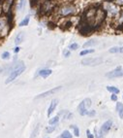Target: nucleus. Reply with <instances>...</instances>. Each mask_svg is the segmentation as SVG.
Instances as JSON below:
<instances>
[{
	"mask_svg": "<svg viewBox=\"0 0 123 138\" xmlns=\"http://www.w3.org/2000/svg\"><path fill=\"white\" fill-rule=\"evenodd\" d=\"M25 70V65L22 61L20 62H16L12 65V70L10 72V76L8 77V79L5 81V84H9L13 82L17 76H20L22 72Z\"/></svg>",
	"mask_w": 123,
	"mask_h": 138,
	"instance_id": "obj_1",
	"label": "nucleus"
},
{
	"mask_svg": "<svg viewBox=\"0 0 123 138\" xmlns=\"http://www.w3.org/2000/svg\"><path fill=\"white\" fill-rule=\"evenodd\" d=\"M103 63L102 57H87L81 60V64L85 66H97Z\"/></svg>",
	"mask_w": 123,
	"mask_h": 138,
	"instance_id": "obj_2",
	"label": "nucleus"
},
{
	"mask_svg": "<svg viewBox=\"0 0 123 138\" xmlns=\"http://www.w3.org/2000/svg\"><path fill=\"white\" fill-rule=\"evenodd\" d=\"M75 12H76V8L73 5H65L60 8L59 14L61 16H63V17H67V16H70V15L74 14Z\"/></svg>",
	"mask_w": 123,
	"mask_h": 138,
	"instance_id": "obj_3",
	"label": "nucleus"
},
{
	"mask_svg": "<svg viewBox=\"0 0 123 138\" xmlns=\"http://www.w3.org/2000/svg\"><path fill=\"white\" fill-rule=\"evenodd\" d=\"M106 76L108 78H117V77H123V69L121 66H118L116 67L114 70H112V71L109 72L106 74Z\"/></svg>",
	"mask_w": 123,
	"mask_h": 138,
	"instance_id": "obj_4",
	"label": "nucleus"
},
{
	"mask_svg": "<svg viewBox=\"0 0 123 138\" xmlns=\"http://www.w3.org/2000/svg\"><path fill=\"white\" fill-rule=\"evenodd\" d=\"M61 89H62V87H56V88H52V89H49V90H48V91H45V93H43V94L37 95V96L35 97V99H40V98H44V97L49 96V95H51V94L58 93L59 90H61Z\"/></svg>",
	"mask_w": 123,
	"mask_h": 138,
	"instance_id": "obj_5",
	"label": "nucleus"
},
{
	"mask_svg": "<svg viewBox=\"0 0 123 138\" xmlns=\"http://www.w3.org/2000/svg\"><path fill=\"white\" fill-rule=\"evenodd\" d=\"M51 10H54V4H52V2L51 1H45L43 3V5L41 6V11L44 12L45 14H47L48 12H50Z\"/></svg>",
	"mask_w": 123,
	"mask_h": 138,
	"instance_id": "obj_6",
	"label": "nucleus"
},
{
	"mask_svg": "<svg viewBox=\"0 0 123 138\" xmlns=\"http://www.w3.org/2000/svg\"><path fill=\"white\" fill-rule=\"evenodd\" d=\"M8 21L7 18H0V34L5 35L7 34V26H8Z\"/></svg>",
	"mask_w": 123,
	"mask_h": 138,
	"instance_id": "obj_7",
	"label": "nucleus"
},
{
	"mask_svg": "<svg viewBox=\"0 0 123 138\" xmlns=\"http://www.w3.org/2000/svg\"><path fill=\"white\" fill-rule=\"evenodd\" d=\"M112 121H105L101 127V134H106V133L109 132V130L112 128Z\"/></svg>",
	"mask_w": 123,
	"mask_h": 138,
	"instance_id": "obj_8",
	"label": "nucleus"
},
{
	"mask_svg": "<svg viewBox=\"0 0 123 138\" xmlns=\"http://www.w3.org/2000/svg\"><path fill=\"white\" fill-rule=\"evenodd\" d=\"M86 107L85 106V102H84V100L83 101H81L79 105V107H78V111H79V113H80L81 116H84V115H87V113H88V111L86 110Z\"/></svg>",
	"mask_w": 123,
	"mask_h": 138,
	"instance_id": "obj_9",
	"label": "nucleus"
},
{
	"mask_svg": "<svg viewBox=\"0 0 123 138\" xmlns=\"http://www.w3.org/2000/svg\"><path fill=\"white\" fill-rule=\"evenodd\" d=\"M58 104V100L57 99H54L51 101V103L49 105V107H48V116L49 117L51 115V113L54 111V109L56 108V106Z\"/></svg>",
	"mask_w": 123,
	"mask_h": 138,
	"instance_id": "obj_10",
	"label": "nucleus"
},
{
	"mask_svg": "<svg viewBox=\"0 0 123 138\" xmlns=\"http://www.w3.org/2000/svg\"><path fill=\"white\" fill-rule=\"evenodd\" d=\"M51 73H52V71H51L50 69H42V70H40V71H39L38 75H39V76H41V77H43V78H47V77H48Z\"/></svg>",
	"mask_w": 123,
	"mask_h": 138,
	"instance_id": "obj_11",
	"label": "nucleus"
},
{
	"mask_svg": "<svg viewBox=\"0 0 123 138\" xmlns=\"http://www.w3.org/2000/svg\"><path fill=\"white\" fill-rule=\"evenodd\" d=\"M24 37H25V34H24V32H20V33L16 35V39H15V44H16V45L21 44L22 41H23Z\"/></svg>",
	"mask_w": 123,
	"mask_h": 138,
	"instance_id": "obj_12",
	"label": "nucleus"
},
{
	"mask_svg": "<svg viewBox=\"0 0 123 138\" xmlns=\"http://www.w3.org/2000/svg\"><path fill=\"white\" fill-rule=\"evenodd\" d=\"M116 110H117L118 114H119V117L123 119V104L121 102H117L116 103Z\"/></svg>",
	"mask_w": 123,
	"mask_h": 138,
	"instance_id": "obj_13",
	"label": "nucleus"
},
{
	"mask_svg": "<svg viewBox=\"0 0 123 138\" xmlns=\"http://www.w3.org/2000/svg\"><path fill=\"white\" fill-rule=\"evenodd\" d=\"M97 44H98V41H96V40H88L87 42L83 44V48H89L91 46H95Z\"/></svg>",
	"mask_w": 123,
	"mask_h": 138,
	"instance_id": "obj_14",
	"label": "nucleus"
},
{
	"mask_svg": "<svg viewBox=\"0 0 123 138\" xmlns=\"http://www.w3.org/2000/svg\"><path fill=\"white\" fill-rule=\"evenodd\" d=\"M25 4H26V0H19L17 5H16L17 10H19V11H22V10H23V8L25 7Z\"/></svg>",
	"mask_w": 123,
	"mask_h": 138,
	"instance_id": "obj_15",
	"label": "nucleus"
},
{
	"mask_svg": "<svg viewBox=\"0 0 123 138\" xmlns=\"http://www.w3.org/2000/svg\"><path fill=\"white\" fill-rule=\"evenodd\" d=\"M29 21H30V17L29 16H26L24 20H22L21 23H20V26H26L27 24L29 23Z\"/></svg>",
	"mask_w": 123,
	"mask_h": 138,
	"instance_id": "obj_16",
	"label": "nucleus"
},
{
	"mask_svg": "<svg viewBox=\"0 0 123 138\" xmlns=\"http://www.w3.org/2000/svg\"><path fill=\"white\" fill-rule=\"evenodd\" d=\"M107 89L109 91H111L112 94H119V89L117 88H115V87H111V86H108L107 87Z\"/></svg>",
	"mask_w": 123,
	"mask_h": 138,
	"instance_id": "obj_17",
	"label": "nucleus"
},
{
	"mask_svg": "<svg viewBox=\"0 0 123 138\" xmlns=\"http://www.w3.org/2000/svg\"><path fill=\"white\" fill-rule=\"evenodd\" d=\"M60 138H72V134L68 130H64L62 134L60 135Z\"/></svg>",
	"mask_w": 123,
	"mask_h": 138,
	"instance_id": "obj_18",
	"label": "nucleus"
},
{
	"mask_svg": "<svg viewBox=\"0 0 123 138\" xmlns=\"http://www.w3.org/2000/svg\"><path fill=\"white\" fill-rule=\"evenodd\" d=\"M58 121H59V117L56 116V117H54V118H52V119H50L49 121H48V124L51 125V126H54V125H56V124L58 122Z\"/></svg>",
	"mask_w": 123,
	"mask_h": 138,
	"instance_id": "obj_19",
	"label": "nucleus"
},
{
	"mask_svg": "<svg viewBox=\"0 0 123 138\" xmlns=\"http://www.w3.org/2000/svg\"><path fill=\"white\" fill-rule=\"evenodd\" d=\"M71 128H73L74 129V133H75V135L77 137H79L80 136V129H79V127H76V126H71Z\"/></svg>",
	"mask_w": 123,
	"mask_h": 138,
	"instance_id": "obj_20",
	"label": "nucleus"
},
{
	"mask_svg": "<svg viewBox=\"0 0 123 138\" xmlns=\"http://www.w3.org/2000/svg\"><path fill=\"white\" fill-rule=\"evenodd\" d=\"M94 53V50H84L82 52H80V55H89V54H92Z\"/></svg>",
	"mask_w": 123,
	"mask_h": 138,
	"instance_id": "obj_21",
	"label": "nucleus"
},
{
	"mask_svg": "<svg viewBox=\"0 0 123 138\" xmlns=\"http://www.w3.org/2000/svg\"><path fill=\"white\" fill-rule=\"evenodd\" d=\"M118 22H119V26L121 27L123 26V11L120 12V15H119V20H118Z\"/></svg>",
	"mask_w": 123,
	"mask_h": 138,
	"instance_id": "obj_22",
	"label": "nucleus"
},
{
	"mask_svg": "<svg viewBox=\"0 0 123 138\" xmlns=\"http://www.w3.org/2000/svg\"><path fill=\"white\" fill-rule=\"evenodd\" d=\"M1 57H2V59H9L10 58V53L9 52H4L1 55Z\"/></svg>",
	"mask_w": 123,
	"mask_h": 138,
	"instance_id": "obj_23",
	"label": "nucleus"
},
{
	"mask_svg": "<svg viewBox=\"0 0 123 138\" xmlns=\"http://www.w3.org/2000/svg\"><path fill=\"white\" fill-rule=\"evenodd\" d=\"M78 48H79V45L77 44V43H73V44H71L69 46V49L72 51H76Z\"/></svg>",
	"mask_w": 123,
	"mask_h": 138,
	"instance_id": "obj_24",
	"label": "nucleus"
},
{
	"mask_svg": "<svg viewBox=\"0 0 123 138\" xmlns=\"http://www.w3.org/2000/svg\"><path fill=\"white\" fill-rule=\"evenodd\" d=\"M54 130H55V127H54H54L51 126V127H48L46 128V132L47 133H51L52 131H54Z\"/></svg>",
	"mask_w": 123,
	"mask_h": 138,
	"instance_id": "obj_25",
	"label": "nucleus"
},
{
	"mask_svg": "<svg viewBox=\"0 0 123 138\" xmlns=\"http://www.w3.org/2000/svg\"><path fill=\"white\" fill-rule=\"evenodd\" d=\"M84 102H85V106L87 108L91 106V100L89 99V98H85V99H84Z\"/></svg>",
	"mask_w": 123,
	"mask_h": 138,
	"instance_id": "obj_26",
	"label": "nucleus"
},
{
	"mask_svg": "<svg viewBox=\"0 0 123 138\" xmlns=\"http://www.w3.org/2000/svg\"><path fill=\"white\" fill-rule=\"evenodd\" d=\"M38 129H39V127H37L35 128V130L33 131V134L31 135V138H35V136H36V134H37V132H38Z\"/></svg>",
	"mask_w": 123,
	"mask_h": 138,
	"instance_id": "obj_27",
	"label": "nucleus"
},
{
	"mask_svg": "<svg viewBox=\"0 0 123 138\" xmlns=\"http://www.w3.org/2000/svg\"><path fill=\"white\" fill-rule=\"evenodd\" d=\"M113 1L117 5H123V0H113Z\"/></svg>",
	"mask_w": 123,
	"mask_h": 138,
	"instance_id": "obj_28",
	"label": "nucleus"
},
{
	"mask_svg": "<svg viewBox=\"0 0 123 138\" xmlns=\"http://www.w3.org/2000/svg\"><path fill=\"white\" fill-rule=\"evenodd\" d=\"M86 135H87V137H88V138H94V136L91 134L90 131H89L88 129H87V131H86Z\"/></svg>",
	"mask_w": 123,
	"mask_h": 138,
	"instance_id": "obj_29",
	"label": "nucleus"
},
{
	"mask_svg": "<svg viewBox=\"0 0 123 138\" xmlns=\"http://www.w3.org/2000/svg\"><path fill=\"white\" fill-rule=\"evenodd\" d=\"M63 54H64L65 57H68V56H70V52H69V51H64V52H63Z\"/></svg>",
	"mask_w": 123,
	"mask_h": 138,
	"instance_id": "obj_30",
	"label": "nucleus"
},
{
	"mask_svg": "<svg viewBox=\"0 0 123 138\" xmlns=\"http://www.w3.org/2000/svg\"><path fill=\"white\" fill-rule=\"evenodd\" d=\"M117 53H122L123 54V47H117Z\"/></svg>",
	"mask_w": 123,
	"mask_h": 138,
	"instance_id": "obj_31",
	"label": "nucleus"
},
{
	"mask_svg": "<svg viewBox=\"0 0 123 138\" xmlns=\"http://www.w3.org/2000/svg\"><path fill=\"white\" fill-rule=\"evenodd\" d=\"M87 115H88V116H94V115H95V111H91V112H88V113H87Z\"/></svg>",
	"mask_w": 123,
	"mask_h": 138,
	"instance_id": "obj_32",
	"label": "nucleus"
},
{
	"mask_svg": "<svg viewBox=\"0 0 123 138\" xmlns=\"http://www.w3.org/2000/svg\"><path fill=\"white\" fill-rule=\"evenodd\" d=\"M117 99V96H116V95H115V94H113L112 95V100H113V101H115V100Z\"/></svg>",
	"mask_w": 123,
	"mask_h": 138,
	"instance_id": "obj_33",
	"label": "nucleus"
},
{
	"mask_svg": "<svg viewBox=\"0 0 123 138\" xmlns=\"http://www.w3.org/2000/svg\"><path fill=\"white\" fill-rule=\"evenodd\" d=\"M38 2V0H31V6H35V4Z\"/></svg>",
	"mask_w": 123,
	"mask_h": 138,
	"instance_id": "obj_34",
	"label": "nucleus"
},
{
	"mask_svg": "<svg viewBox=\"0 0 123 138\" xmlns=\"http://www.w3.org/2000/svg\"><path fill=\"white\" fill-rule=\"evenodd\" d=\"M20 50H21V49H20V48H19V47H16V49H15V50H14V52H15V53H19V52H20Z\"/></svg>",
	"mask_w": 123,
	"mask_h": 138,
	"instance_id": "obj_35",
	"label": "nucleus"
}]
</instances>
